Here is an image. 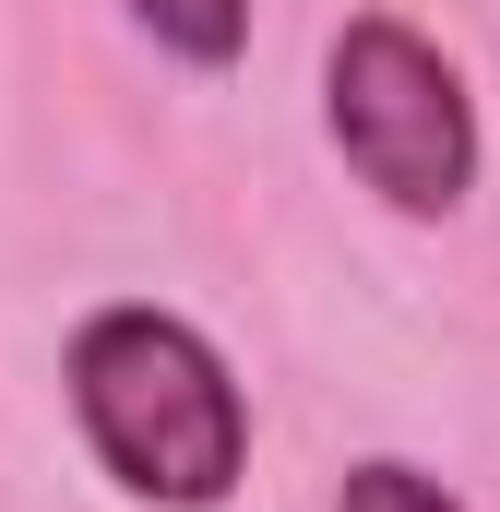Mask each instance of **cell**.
Wrapping results in <instances>:
<instances>
[{
    "label": "cell",
    "mask_w": 500,
    "mask_h": 512,
    "mask_svg": "<svg viewBox=\"0 0 500 512\" xmlns=\"http://www.w3.org/2000/svg\"><path fill=\"white\" fill-rule=\"evenodd\" d=\"M60 382H72V417H84V453L120 477L131 501L215 512L250 477V393L179 310H155V298L84 310Z\"/></svg>",
    "instance_id": "obj_1"
},
{
    "label": "cell",
    "mask_w": 500,
    "mask_h": 512,
    "mask_svg": "<svg viewBox=\"0 0 500 512\" xmlns=\"http://www.w3.org/2000/svg\"><path fill=\"white\" fill-rule=\"evenodd\" d=\"M322 131L393 215H453L477 191V96L405 12H358L322 48Z\"/></svg>",
    "instance_id": "obj_2"
},
{
    "label": "cell",
    "mask_w": 500,
    "mask_h": 512,
    "mask_svg": "<svg viewBox=\"0 0 500 512\" xmlns=\"http://www.w3.org/2000/svg\"><path fill=\"white\" fill-rule=\"evenodd\" d=\"M131 24H143L167 60H191V72H227L250 48V0H131Z\"/></svg>",
    "instance_id": "obj_3"
},
{
    "label": "cell",
    "mask_w": 500,
    "mask_h": 512,
    "mask_svg": "<svg viewBox=\"0 0 500 512\" xmlns=\"http://www.w3.org/2000/svg\"><path fill=\"white\" fill-rule=\"evenodd\" d=\"M334 512H465V501H453L429 465H405V453H370V465H346Z\"/></svg>",
    "instance_id": "obj_4"
}]
</instances>
